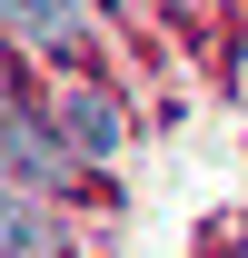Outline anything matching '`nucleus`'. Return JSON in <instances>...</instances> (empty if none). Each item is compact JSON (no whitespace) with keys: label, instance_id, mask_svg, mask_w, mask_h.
Returning a JSON list of instances; mask_svg holds the SVG:
<instances>
[{"label":"nucleus","instance_id":"4","mask_svg":"<svg viewBox=\"0 0 248 258\" xmlns=\"http://www.w3.org/2000/svg\"><path fill=\"white\" fill-rule=\"evenodd\" d=\"M119 139H129V129H119V99H109V90H70V149H80V159H109Z\"/></svg>","mask_w":248,"mask_h":258},{"label":"nucleus","instance_id":"2","mask_svg":"<svg viewBox=\"0 0 248 258\" xmlns=\"http://www.w3.org/2000/svg\"><path fill=\"white\" fill-rule=\"evenodd\" d=\"M0 30L20 40V50H60V60H80V0H0Z\"/></svg>","mask_w":248,"mask_h":258},{"label":"nucleus","instance_id":"3","mask_svg":"<svg viewBox=\"0 0 248 258\" xmlns=\"http://www.w3.org/2000/svg\"><path fill=\"white\" fill-rule=\"evenodd\" d=\"M0 258H70L60 228H50V209H40V189H0Z\"/></svg>","mask_w":248,"mask_h":258},{"label":"nucleus","instance_id":"1","mask_svg":"<svg viewBox=\"0 0 248 258\" xmlns=\"http://www.w3.org/2000/svg\"><path fill=\"white\" fill-rule=\"evenodd\" d=\"M0 169H10L20 189H40V199L70 189V169H80V149H70V139H50V119L10 90V70H0Z\"/></svg>","mask_w":248,"mask_h":258}]
</instances>
